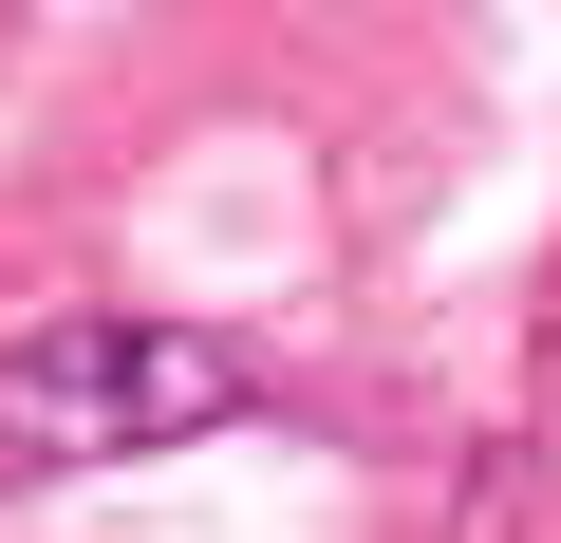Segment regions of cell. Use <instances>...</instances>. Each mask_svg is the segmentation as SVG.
I'll use <instances>...</instances> for the list:
<instances>
[{
  "instance_id": "6da1fadb",
  "label": "cell",
  "mask_w": 561,
  "mask_h": 543,
  "mask_svg": "<svg viewBox=\"0 0 561 543\" xmlns=\"http://www.w3.org/2000/svg\"><path fill=\"white\" fill-rule=\"evenodd\" d=\"M262 375L187 319H38L0 338V487H76V468H131V450H187L225 431Z\"/></svg>"
}]
</instances>
